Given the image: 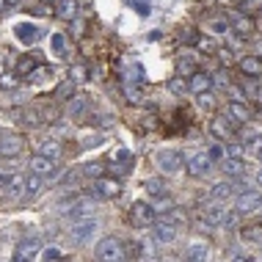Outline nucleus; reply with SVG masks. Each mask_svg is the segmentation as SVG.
<instances>
[{
  "mask_svg": "<svg viewBox=\"0 0 262 262\" xmlns=\"http://www.w3.org/2000/svg\"><path fill=\"white\" fill-rule=\"evenodd\" d=\"M97 259L100 262H127V249L122 246V240L102 237L97 243Z\"/></svg>",
  "mask_w": 262,
  "mask_h": 262,
  "instance_id": "obj_1",
  "label": "nucleus"
},
{
  "mask_svg": "<svg viewBox=\"0 0 262 262\" xmlns=\"http://www.w3.org/2000/svg\"><path fill=\"white\" fill-rule=\"evenodd\" d=\"M155 163H158V168L163 174H180L185 171V155L177 152V149H163L155 155Z\"/></svg>",
  "mask_w": 262,
  "mask_h": 262,
  "instance_id": "obj_2",
  "label": "nucleus"
},
{
  "mask_svg": "<svg viewBox=\"0 0 262 262\" xmlns=\"http://www.w3.org/2000/svg\"><path fill=\"white\" fill-rule=\"evenodd\" d=\"M97 229H100V221L89 215V218H80V221H72V226H69V237L83 246L97 235Z\"/></svg>",
  "mask_w": 262,
  "mask_h": 262,
  "instance_id": "obj_3",
  "label": "nucleus"
},
{
  "mask_svg": "<svg viewBox=\"0 0 262 262\" xmlns=\"http://www.w3.org/2000/svg\"><path fill=\"white\" fill-rule=\"evenodd\" d=\"M25 149V138L17 133H3L0 136V158H17Z\"/></svg>",
  "mask_w": 262,
  "mask_h": 262,
  "instance_id": "obj_4",
  "label": "nucleus"
},
{
  "mask_svg": "<svg viewBox=\"0 0 262 262\" xmlns=\"http://www.w3.org/2000/svg\"><path fill=\"white\" fill-rule=\"evenodd\" d=\"M39 251H41V240L39 237H25V240H19L17 251H14V262H33Z\"/></svg>",
  "mask_w": 262,
  "mask_h": 262,
  "instance_id": "obj_5",
  "label": "nucleus"
},
{
  "mask_svg": "<svg viewBox=\"0 0 262 262\" xmlns=\"http://www.w3.org/2000/svg\"><path fill=\"white\" fill-rule=\"evenodd\" d=\"M91 190H94V196H100V199H113V196L122 193V182L111 180V177H100V180L91 182Z\"/></svg>",
  "mask_w": 262,
  "mask_h": 262,
  "instance_id": "obj_6",
  "label": "nucleus"
},
{
  "mask_svg": "<svg viewBox=\"0 0 262 262\" xmlns=\"http://www.w3.org/2000/svg\"><path fill=\"white\" fill-rule=\"evenodd\" d=\"M262 207V196L257 193V190H243V193L235 199V210L240 212V215H249V212H257Z\"/></svg>",
  "mask_w": 262,
  "mask_h": 262,
  "instance_id": "obj_7",
  "label": "nucleus"
},
{
  "mask_svg": "<svg viewBox=\"0 0 262 262\" xmlns=\"http://www.w3.org/2000/svg\"><path fill=\"white\" fill-rule=\"evenodd\" d=\"M210 166H212V160L207 158V152H196V155H188L185 158V171L188 177H204L210 171Z\"/></svg>",
  "mask_w": 262,
  "mask_h": 262,
  "instance_id": "obj_8",
  "label": "nucleus"
},
{
  "mask_svg": "<svg viewBox=\"0 0 262 262\" xmlns=\"http://www.w3.org/2000/svg\"><path fill=\"white\" fill-rule=\"evenodd\" d=\"M226 116H229L232 124H249L254 113H251V108H249L246 100H232L229 108H226Z\"/></svg>",
  "mask_w": 262,
  "mask_h": 262,
  "instance_id": "obj_9",
  "label": "nucleus"
},
{
  "mask_svg": "<svg viewBox=\"0 0 262 262\" xmlns=\"http://www.w3.org/2000/svg\"><path fill=\"white\" fill-rule=\"evenodd\" d=\"M226 19H229V31H235L237 36H251V33H254V19L246 17V14L229 11V14H226Z\"/></svg>",
  "mask_w": 262,
  "mask_h": 262,
  "instance_id": "obj_10",
  "label": "nucleus"
},
{
  "mask_svg": "<svg viewBox=\"0 0 262 262\" xmlns=\"http://www.w3.org/2000/svg\"><path fill=\"white\" fill-rule=\"evenodd\" d=\"M130 224H136V226H152L155 224V212L152 207L146 202H136L130 207Z\"/></svg>",
  "mask_w": 262,
  "mask_h": 262,
  "instance_id": "obj_11",
  "label": "nucleus"
},
{
  "mask_svg": "<svg viewBox=\"0 0 262 262\" xmlns=\"http://www.w3.org/2000/svg\"><path fill=\"white\" fill-rule=\"evenodd\" d=\"M212 251L204 240H190L188 249H185V262H210Z\"/></svg>",
  "mask_w": 262,
  "mask_h": 262,
  "instance_id": "obj_12",
  "label": "nucleus"
},
{
  "mask_svg": "<svg viewBox=\"0 0 262 262\" xmlns=\"http://www.w3.org/2000/svg\"><path fill=\"white\" fill-rule=\"evenodd\" d=\"M152 237L158 240V243H174V240H177V226L171 221L152 224Z\"/></svg>",
  "mask_w": 262,
  "mask_h": 262,
  "instance_id": "obj_13",
  "label": "nucleus"
},
{
  "mask_svg": "<svg viewBox=\"0 0 262 262\" xmlns=\"http://www.w3.org/2000/svg\"><path fill=\"white\" fill-rule=\"evenodd\" d=\"M237 69L246 77H259L262 75V58L259 55H243V58L237 61Z\"/></svg>",
  "mask_w": 262,
  "mask_h": 262,
  "instance_id": "obj_14",
  "label": "nucleus"
},
{
  "mask_svg": "<svg viewBox=\"0 0 262 262\" xmlns=\"http://www.w3.org/2000/svg\"><path fill=\"white\" fill-rule=\"evenodd\" d=\"M67 113L75 119V122H83L86 113H89V100H86V97H80V94H75L72 100L67 102Z\"/></svg>",
  "mask_w": 262,
  "mask_h": 262,
  "instance_id": "obj_15",
  "label": "nucleus"
},
{
  "mask_svg": "<svg viewBox=\"0 0 262 262\" xmlns=\"http://www.w3.org/2000/svg\"><path fill=\"white\" fill-rule=\"evenodd\" d=\"M188 89L193 94H207V91H212V77L207 72H193L188 80Z\"/></svg>",
  "mask_w": 262,
  "mask_h": 262,
  "instance_id": "obj_16",
  "label": "nucleus"
},
{
  "mask_svg": "<svg viewBox=\"0 0 262 262\" xmlns=\"http://www.w3.org/2000/svg\"><path fill=\"white\" fill-rule=\"evenodd\" d=\"M14 36L23 41V45H33L39 39V28L33 23H17L14 25Z\"/></svg>",
  "mask_w": 262,
  "mask_h": 262,
  "instance_id": "obj_17",
  "label": "nucleus"
},
{
  "mask_svg": "<svg viewBox=\"0 0 262 262\" xmlns=\"http://www.w3.org/2000/svg\"><path fill=\"white\" fill-rule=\"evenodd\" d=\"M232 122H229V116H212L210 119V133L215 138H226V136H232Z\"/></svg>",
  "mask_w": 262,
  "mask_h": 262,
  "instance_id": "obj_18",
  "label": "nucleus"
},
{
  "mask_svg": "<svg viewBox=\"0 0 262 262\" xmlns=\"http://www.w3.org/2000/svg\"><path fill=\"white\" fill-rule=\"evenodd\" d=\"M55 163H58V160H50V158H45V155H33V158H31V171L41 174V177L53 174L55 171Z\"/></svg>",
  "mask_w": 262,
  "mask_h": 262,
  "instance_id": "obj_19",
  "label": "nucleus"
},
{
  "mask_svg": "<svg viewBox=\"0 0 262 262\" xmlns=\"http://www.w3.org/2000/svg\"><path fill=\"white\" fill-rule=\"evenodd\" d=\"M221 171L229 177H243L246 174V163L243 158H224L221 160Z\"/></svg>",
  "mask_w": 262,
  "mask_h": 262,
  "instance_id": "obj_20",
  "label": "nucleus"
},
{
  "mask_svg": "<svg viewBox=\"0 0 262 262\" xmlns=\"http://www.w3.org/2000/svg\"><path fill=\"white\" fill-rule=\"evenodd\" d=\"M235 196V185L232 182H218V185H212V190H210V199L212 202H226V199H232Z\"/></svg>",
  "mask_w": 262,
  "mask_h": 262,
  "instance_id": "obj_21",
  "label": "nucleus"
},
{
  "mask_svg": "<svg viewBox=\"0 0 262 262\" xmlns=\"http://www.w3.org/2000/svg\"><path fill=\"white\" fill-rule=\"evenodd\" d=\"M39 155H45V158H50V160H58L61 155H63V146H61V141H55V138H47V141H41V146H39Z\"/></svg>",
  "mask_w": 262,
  "mask_h": 262,
  "instance_id": "obj_22",
  "label": "nucleus"
},
{
  "mask_svg": "<svg viewBox=\"0 0 262 262\" xmlns=\"http://www.w3.org/2000/svg\"><path fill=\"white\" fill-rule=\"evenodd\" d=\"M149 207H152L155 215H168V212H174V202L168 199L166 193H158V196H155V202L149 204Z\"/></svg>",
  "mask_w": 262,
  "mask_h": 262,
  "instance_id": "obj_23",
  "label": "nucleus"
},
{
  "mask_svg": "<svg viewBox=\"0 0 262 262\" xmlns=\"http://www.w3.org/2000/svg\"><path fill=\"white\" fill-rule=\"evenodd\" d=\"M55 14L61 19H75L77 17V0H55Z\"/></svg>",
  "mask_w": 262,
  "mask_h": 262,
  "instance_id": "obj_24",
  "label": "nucleus"
},
{
  "mask_svg": "<svg viewBox=\"0 0 262 262\" xmlns=\"http://www.w3.org/2000/svg\"><path fill=\"white\" fill-rule=\"evenodd\" d=\"M41 185H45V180H41V174H33L25 177V199H33V196L41 190Z\"/></svg>",
  "mask_w": 262,
  "mask_h": 262,
  "instance_id": "obj_25",
  "label": "nucleus"
},
{
  "mask_svg": "<svg viewBox=\"0 0 262 262\" xmlns=\"http://www.w3.org/2000/svg\"><path fill=\"white\" fill-rule=\"evenodd\" d=\"M36 67H39V61L33 58V55H23V58L17 61V75H19V77H25V80H28V75H31Z\"/></svg>",
  "mask_w": 262,
  "mask_h": 262,
  "instance_id": "obj_26",
  "label": "nucleus"
},
{
  "mask_svg": "<svg viewBox=\"0 0 262 262\" xmlns=\"http://www.w3.org/2000/svg\"><path fill=\"white\" fill-rule=\"evenodd\" d=\"M3 193L9 196V199H25V177H17V180H14Z\"/></svg>",
  "mask_w": 262,
  "mask_h": 262,
  "instance_id": "obj_27",
  "label": "nucleus"
},
{
  "mask_svg": "<svg viewBox=\"0 0 262 262\" xmlns=\"http://www.w3.org/2000/svg\"><path fill=\"white\" fill-rule=\"evenodd\" d=\"M89 215H91V207H89L83 199L77 202L72 210H67V218H69V221H80V218H89Z\"/></svg>",
  "mask_w": 262,
  "mask_h": 262,
  "instance_id": "obj_28",
  "label": "nucleus"
},
{
  "mask_svg": "<svg viewBox=\"0 0 262 262\" xmlns=\"http://www.w3.org/2000/svg\"><path fill=\"white\" fill-rule=\"evenodd\" d=\"M77 202H80V193H75V190H69L67 196H61V202H58V212H67V210H72Z\"/></svg>",
  "mask_w": 262,
  "mask_h": 262,
  "instance_id": "obj_29",
  "label": "nucleus"
},
{
  "mask_svg": "<svg viewBox=\"0 0 262 262\" xmlns=\"http://www.w3.org/2000/svg\"><path fill=\"white\" fill-rule=\"evenodd\" d=\"M50 45H53V53L55 55H67V36H63V33H53L50 36Z\"/></svg>",
  "mask_w": 262,
  "mask_h": 262,
  "instance_id": "obj_30",
  "label": "nucleus"
},
{
  "mask_svg": "<svg viewBox=\"0 0 262 262\" xmlns=\"http://www.w3.org/2000/svg\"><path fill=\"white\" fill-rule=\"evenodd\" d=\"M196 47H199L204 55H218V47H215V41H212L210 36H199L196 39Z\"/></svg>",
  "mask_w": 262,
  "mask_h": 262,
  "instance_id": "obj_31",
  "label": "nucleus"
},
{
  "mask_svg": "<svg viewBox=\"0 0 262 262\" xmlns=\"http://www.w3.org/2000/svg\"><path fill=\"white\" fill-rule=\"evenodd\" d=\"M237 224H240V212L229 210V212H224V215H221V224H218V226H224V229H235Z\"/></svg>",
  "mask_w": 262,
  "mask_h": 262,
  "instance_id": "obj_32",
  "label": "nucleus"
},
{
  "mask_svg": "<svg viewBox=\"0 0 262 262\" xmlns=\"http://www.w3.org/2000/svg\"><path fill=\"white\" fill-rule=\"evenodd\" d=\"M177 67H180V72H185V75H193V72H196V58H193V55H180V61H177Z\"/></svg>",
  "mask_w": 262,
  "mask_h": 262,
  "instance_id": "obj_33",
  "label": "nucleus"
},
{
  "mask_svg": "<svg viewBox=\"0 0 262 262\" xmlns=\"http://www.w3.org/2000/svg\"><path fill=\"white\" fill-rule=\"evenodd\" d=\"M17 80H19L17 72H0V89H6V91L17 89Z\"/></svg>",
  "mask_w": 262,
  "mask_h": 262,
  "instance_id": "obj_34",
  "label": "nucleus"
},
{
  "mask_svg": "<svg viewBox=\"0 0 262 262\" xmlns=\"http://www.w3.org/2000/svg\"><path fill=\"white\" fill-rule=\"evenodd\" d=\"M207 158H210L212 163H221V160L226 158V146H224V144H212L210 149H207Z\"/></svg>",
  "mask_w": 262,
  "mask_h": 262,
  "instance_id": "obj_35",
  "label": "nucleus"
},
{
  "mask_svg": "<svg viewBox=\"0 0 262 262\" xmlns=\"http://www.w3.org/2000/svg\"><path fill=\"white\" fill-rule=\"evenodd\" d=\"M124 97L130 102H141V100H144V94H141V89L136 86V83H124Z\"/></svg>",
  "mask_w": 262,
  "mask_h": 262,
  "instance_id": "obj_36",
  "label": "nucleus"
},
{
  "mask_svg": "<svg viewBox=\"0 0 262 262\" xmlns=\"http://www.w3.org/2000/svg\"><path fill=\"white\" fill-rule=\"evenodd\" d=\"M83 174L91 177V180H100V177L105 174V163H89V166L83 168Z\"/></svg>",
  "mask_w": 262,
  "mask_h": 262,
  "instance_id": "obj_37",
  "label": "nucleus"
},
{
  "mask_svg": "<svg viewBox=\"0 0 262 262\" xmlns=\"http://www.w3.org/2000/svg\"><path fill=\"white\" fill-rule=\"evenodd\" d=\"M17 177H19V174L11 171V168H0V190H6L14 180H17Z\"/></svg>",
  "mask_w": 262,
  "mask_h": 262,
  "instance_id": "obj_38",
  "label": "nucleus"
},
{
  "mask_svg": "<svg viewBox=\"0 0 262 262\" xmlns=\"http://www.w3.org/2000/svg\"><path fill=\"white\" fill-rule=\"evenodd\" d=\"M246 155V144L243 141H235V144L226 146V158H243Z\"/></svg>",
  "mask_w": 262,
  "mask_h": 262,
  "instance_id": "obj_39",
  "label": "nucleus"
},
{
  "mask_svg": "<svg viewBox=\"0 0 262 262\" xmlns=\"http://www.w3.org/2000/svg\"><path fill=\"white\" fill-rule=\"evenodd\" d=\"M58 97H63V100H72V97H75V83L72 80L61 83V86H58Z\"/></svg>",
  "mask_w": 262,
  "mask_h": 262,
  "instance_id": "obj_40",
  "label": "nucleus"
},
{
  "mask_svg": "<svg viewBox=\"0 0 262 262\" xmlns=\"http://www.w3.org/2000/svg\"><path fill=\"white\" fill-rule=\"evenodd\" d=\"M63 259V254L58 249H45L41 251V262H61Z\"/></svg>",
  "mask_w": 262,
  "mask_h": 262,
  "instance_id": "obj_41",
  "label": "nucleus"
},
{
  "mask_svg": "<svg viewBox=\"0 0 262 262\" xmlns=\"http://www.w3.org/2000/svg\"><path fill=\"white\" fill-rule=\"evenodd\" d=\"M168 91H171V94H185L188 86L180 80V77H174V80H168Z\"/></svg>",
  "mask_w": 262,
  "mask_h": 262,
  "instance_id": "obj_42",
  "label": "nucleus"
},
{
  "mask_svg": "<svg viewBox=\"0 0 262 262\" xmlns=\"http://www.w3.org/2000/svg\"><path fill=\"white\" fill-rule=\"evenodd\" d=\"M212 31H215V33H226V31H229V19H226V17H215V19H212Z\"/></svg>",
  "mask_w": 262,
  "mask_h": 262,
  "instance_id": "obj_43",
  "label": "nucleus"
},
{
  "mask_svg": "<svg viewBox=\"0 0 262 262\" xmlns=\"http://www.w3.org/2000/svg\"><path fill=\"white\" fill-rule=\"evenodd\" d=\"M196 97H199V108H204V111H210L212 105H215V100H212L210 91H207V94H196Z\"/></svg>",
  "mask_w": 262,
  "mask_h": 262,
  "instance_id": "obj_44",
  "label": "nucleus"
},
{
  "mask_svg": "<svg viewBox=\"0 0 262 262\" xmlns=\"http://www.w3.org/2000/svg\"><path fill=\"white\" fill-rule=\"evenodd\" d=\"M130 160H133V155L127 149H119L116 155H113V163H130Z\"/></svg>",
  "mask_w": 262,
  "mask_h": 262,
  "instance_id": "obj_45",
  "label": "nucleus"
},
{
  "mask_svg": "<svg viewBox=\"0 0 262 262\" xmlns=\"http://www.w3.org/2000/svg\"><path fill=\"white\" fill-rule=\"evenodd\" d=\"M146 190H155V193H163V182H160V180H146Z\"/></svg>",
  "mask_w": 262,
  "mask_h": 262,
  "instance_id": "obj_46",
  "label": "nucleus"
},
{
  "mask_svg": "<svg viewBox=\"0 0 262 262\" xmlns=\"http://www.w3.org/2000/svg\"><path fill=\"white\" fill-rule=\"evenodd\" d=\"M232 262H254V257H249V254H237V257H232Z\"/></svg>",
  "mask_w": 262,
  "mask_h": 262,
  "instance_id": "obj_47",
  "label": "nucleus"
},
{
  "mask_svg": "<svg viewBox=\"0 0 262 262\" xmlns=\"http://www.w3.org/2000/svg\"><path fill=\"white\" fill-rule=\"evenodd\" d=\"M257 185H262V168H259V174H257Z\"/></svg>",
  "mask_w": 262,
  "mask_h": 262,
  "instance_id": "obj_48",
  "label": "nucleus"
},
{
  "mask_svg": "<svg viewBox=\"0 0 262 262\" xmlns=\"http://www.w3.org/2000/svg\"><path fill=\"white\" fill-rule=\"evenodd\" d=\"M254 158H257V160H259V163H262V149H259V152H257V155H254Z\"/></svg>",
  "mask_w": 262,
  "mask_h": 262,
  "instance_id": "obj_49",
  "label": "nucleus"
},
{
  "mask_svg": "<svg viewBox=\"0 0 262 262\" xmlns=\"http://www.w3.org/2000/svg\"><path fill=\"white\" fill-rule=\"evenodd\" d=\"M6 9V0H0V11H3Z\"/></svg>",
  "mask_w": 262,
  "mask_h": 262,
  "instance_id": "obj_50",
  "label": "nucleus"
},
{
  "mask_svg": "<svg viewBox=\"0 0 262 262\" xmlns=\"http://www.w3.org/2000/svg\"><path fill=\"white\" fill-rule=\"evenodd\" d=\"M163 262H174V259H171V257H166V259H163Z\"/></svg>",
  "mask_w": 262,
  "mask_h": 262,
  "instance_id": "obj_51",
  "label": "nucleus"
},
{
  "mask_svg": "<svg viewBox=\"0 0 262 262\" xmlns=\"http://www.w3.org/2000/svg\"><path fill=\"white\" fill-rule=\"evenodd\" d=\"M45 3H55V0H45Z\"/></svg>",
  "mask_w": 262,
  "mask_h": 262,
  "instance_id": "obj_52",
  "label": "nucleus"
}]
</instances>
